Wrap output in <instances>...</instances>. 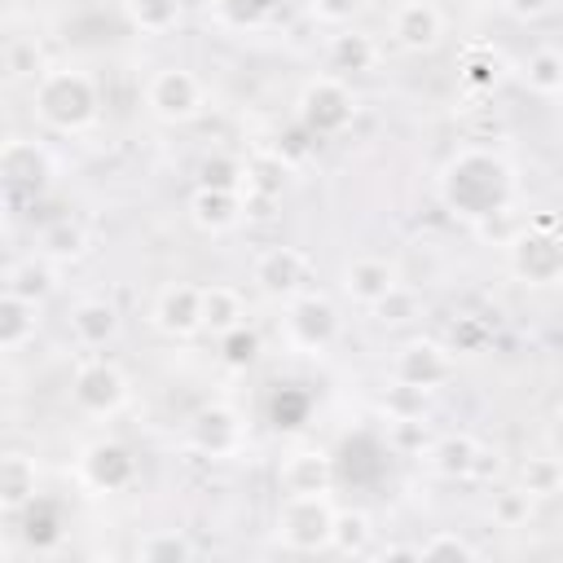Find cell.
<instances>
[{"label": "cell", "mask_w": 563, "mask_h": 563, "mask_svg": "<svg viewBox=\"0 0 563 563\" xmlns=\"http://www.w3.org/2000/svg\"><path fill=\"white\" fill-rule=\"evenodd\" d=\"M308 277H312V260H308V251H299V246H290V242H277V246H264L260 255H255V264H251V286H255V295L260 299H268V303H290L295 295H303L308 290Z\"/></svg>", "instance_id": "obj_12"}, {"label": "cell", "mask_w": 563, "mask_h": 563, "mask_svg": "<svg viewBox=\"0 0 563 563\" xmlns=\"http://www.w3.org/2000/svg\"><path fill=\"white\" fill-rule=\"evenodd\" d=\"M40 497V466L31 453L9 449L0 457V510L4 515H22L31 501Z\"/></svg>", "instance_id": "obj_22"}, {"label": "cell", "mask_w": 563, "mask_h": 563, "mask_svg": "<svg viewBox=\"0 0 563 563\" xmlns=\"http://www.w3.org/2000/svg\"><path fill=\"white\" fill-rule=\"evenodd\" d=\"M40 308H44V303L22 299V295H13V290L0 295V352H4V356H13V352H22L26 343H35Z\"/></svg>", "instance_id": "obj_26"}, {"label": "cell", "mask_w": 563, "mask_h": 563, "mask_svg": "<svg viewBox=\"0 0 563 563\" xmlns=\"http://www.w3.org/2000/svg\"><path fill=\"white\" fill-rule=\"evenodd\" d=\"M537 510V497L515 479V484H497L493 497H488V515L497 528H523Z\"/></svg>", "instance_id": "obj_34"}, {"label": "cell", "mask_w": 563, "mask_h": 563, "mask_svg": "<svg viewBox=\"0 0 563 563\" xmlns=\"http://www.w3.org/2000/svg\"><path fill=\"white\" fill-rule=\"evenodd\" d=\"M396 286H400V268L387 255H356V260L343 264V295L352 303H361L365 312L378 299H387Z\"/></svg>", "instance_id": "obj_19"}, {"label": "cell", "mask_w": 563, "mask_h": 563, "mask_svg": "<svg viewBox=\"0 0 563 563\" xmlns=\"http://www.w3.org/2000/svg\"><path fill=\"white\" fill-rule=\"evenodd\" d=\"M31 114L53 136H84L101 123V84L75 62H48L31 84Z\"/></svg>", "instance_id": "obj_2"}, {"label": "cell", "mask_w": 563, "mask_h": 563, "mask_svg": "<svg viewBox=\"0 0 563 563\" xmlns=\"http://www.w3.org/2000/svg\"><path fill=\"white\" fill-rule=\"evenodd\" d=\"M44 70H48V62H44V48L35 35H13L4 44V75L13 84H35Z\"/></svg>", "instance_id": "obj_35"}, {"label": "cell", "mask_w": 563, "mask_h": 563, "mask_svg": "<svg viewBox=\"0 0 563 563\" xmlns=\"http://www.w3.org/2000/svg\"><path fill=\"white\" fill-rule=\"evenodd\" d=\"M75 475H79V484H84L88 493L110 497V493H128V488L136 484L141 466H136V453H132L123 440L101 435V440H88V444L79 449Z\"/></svg>", "instance_id": "obj_13"}, {"label": "cell", "mask_w": 563, "mask_h": 563, "mask_svg": "<svg viewBox=\"0 0 563 563\" xmlns=\"http://www.w3.org/2000/svg\"><path fill=\"white\" fill-rule=\"evenodd\" d=\"M180 440H185L189 453H198V457H207V462H233V457H242L251 431H246V418H242L238 405H229V400H207V405H198V409L185 418Z\"/></svg>", "instance_id": "obj_7"}, {"label": "cell", "mask_w": 563, "mask_h": 563, "mask_svg": "<svg viewBox=\"0 0 563 563\" xmlns=\"http://www.w3.org/2000/svg\"><path fill=\"white\" fill-rule=\"evenodd\" d=\"M216 9H220V18H224L229 26L255 31V26H264V22L277 13V0H216Z\"/></svg>", "instance_id": "obj_41"}, {"label": "cell", "mask_w": 563, "mask_h": 563, "mask_svg": "<svg viewBox=\"0 0 563 563\" xmlns=\"http://www.w3.org/2000/svg\"><path fill=\"white\" fill-rule=\"evenodd\" d=\"M277 334L286 343V352L295 356H330L339 334H343V312L325 290H303L290 303H282L277 317Z\"/></svg>", "instance_id": "obj_3"}, {"label": "cell", "mask_w": 563, "mask_h": 563, "mask_svg": "<svg viewBox=\"0 0 563 563\" xmlns=\"http://www.w3.org/2000/svg\"><path fill=\"white\" fill-rule=\"evenodd\" d=\"M506 57H501V48H493L488 40H471V44H462V53H457V79H462V88H471V92H493L501 79H506Z\"/></svg>", "instance_id": "obj_23"}, {"label": "cell", "mask_w": 563, "mask_h": 563, "mask_svg": "<svg viewBox=\"0 0 563 563\" xmlns=\"http://www.w3.org/2000/svg\"><path fill=\"white\" fill-rule=\"evenodd\" d=\"M119 13L136 35L158 40L185 22V0H119Z\"/></svg>", "instance_id": "obj_28"}, {"label": "cell", "mask_w": 563, "mask_h": 563, "mask_svg": "<svg viewBox=\"0 0 563 563\" xmlns=\"http://www.w3.org/2000/svg\"><path fill=\"white\" fill-rule=\"evenodd\" d=\"M431 440H435V435H431V427H427L422 409H413V413H387V444H391L396 453L422 457Z\"/></svg>", "instance_id": "obj_36"}, {"label": "cell", "mask_w": 563, "mask_h": 563, "mask_svg": "<svg viewBox=\"0 0 563 563\" xmlns=\"http://www.w3.org/2000/svg\"><path fill=\"white\" fill-rule=\"evenodd\" d=\"M132 400V383L128 374L110 361V356H84L70 374V405L84 418H114L123 413Z\"/></svg>", "instance_id": "obj_11"}, {"label": "cell", "mask_w": 563, "mask_h": 563, "mask_svg": "<svg viewBox=\"0 0 563 563\" xmlns=\"http://www.w3.org/2000/svg\"><path fill=\"white\" fill-rule=\"evenodd\" d=\"M378 559H422V550H418V541H396V545H383V550H374Z\"/></svg>", "instance_id": "obj_46"}, {"label": "cell", "mask_w": 563, "mask_h": 563, "mask_svg": "<svg viewBox=\"0 0 563 563\" xmlns=\"http://www.w3.org/2000/svg\"><path fill=\"white\" fill-rule=\"evenodd\" d=\"M53 176H57V158L40 136H9L0 145V180L13 202L44 198L53 189Z\"/></svg>", "instance_id": "obj_10"}, {"label": "cell", "mask_w": 563, "mask_h": 563, "mask_svg": "<svg viewBox=\"0 0 563 563\" xmlns=\"http://www.w3.org/2000/svg\"><path fill=\"white\" fill-rule=\"evenodd\" d=\"M282 493H334V457L321 444H299L277 466Z\"/></svg>", "instance_id": "obj_18"}, {"label": "cell", "mask_w": 563, "mask_h": 563, "mask_svg": "<svg viewBox=\"0 0 563 563\" xmlns=\"http://www.w3.org/2000/svg\"><path fill=\"white\" fill-rule=\"evenodd\" d=\"M35 251L44 260H53L57 268H70V264H79L88 255V229L79 220H70V216H57L35 233Z\"/></svg>", "instance_id": "obj_25"}, {"label": "cell", "mask_w": 563, "mask_h": 563, "mask_svg": "<svg viewBox=\"0 0 563 563\" xmlns=\"http://www.w3.org/2000/svg\"><path fill=\"white\" fill-rule=\"evenodd\" d=\"M497 9L506 13V18H515V22H541V18H550L554 9H559V0H497Z\"/></svg>", "instance_id": "obj_44"}, {"label": "cell", "mask_w": 563, "mask_h": 563, "mask_svg": "<svg viewBox=\"0 0 563 563\" xmlns=\"http://www.w3.org/2000/svg\"><path fill=\"white\" fill-rule=\"evenodd\" d=\"M145 110L167 128H185L207 114V84L189 66H158L145 79Z\"/></svg>", "instance_id": "obj_9"}, {"label": "cell", "mask_w": 563, "mask_h": 563, "mask_svg": "<svg viewBox=\"0 0 563 563\" xmlns=\"http://www.w3.org/2000/svg\"><path fill=\"white\" fill-rule=\"evenodd\" d=\"M150 321L172 343H189V339L207 334L202 330V286L198 282H167L150 303Z\"/></svg>", "instance_id": "obj_14"}, {"label": "cell", "mask_w": 563, "mask_h": 563, "mask_svg": "<svg viewBox=\"0 0 563 563\" xmlns=\"http://www.w3.org/2000/svg\"><path fill=\"white\" fill-rule=\"evenodd\" d=\"M418 308H422V299H418V290H409L405 282L387 295V299H378L374 308H369V317L378 321V325H409L413 317H418Z\"/></svg>", "instance_id": "obj_40"}, {"label": "cell", "mask_w": 563, "mask_h": 563, "mask_svg": "<svg viewBox=\"0 0 563 563\" xmlns=\"http://www.w3.org/2000/svg\"><path fill=\"white\" fill-rule=\"evenodd\" d=\"M378 62H383V44L365 26H339V31H330V40H325V70L352 79V75H374Z\"/></svg>", "instance_id": "obj_17"}, {"label": "cell", "mask_w": 563, "mask_h": 563, "mask_svg": "<svg viewBox=\"0 0 563 563\" xmlns=\"http://www.w3.org/2000/svg\"><path fill=\"white\" fill-rule=\"evenodd\" d=\"M198 185H211V189H238L246 194V158L242 154H229V150H216L198 163Z\"/></svg>", "instance_id": "obj_37"}, {"label": "cell", "mask_w": 563, "mask_h": 563, "mask_svg": "<svg viewBox=\"0 0 563 563\" xmlns=\"http://www.w3.org/2000/svg\"><path fill=\"white\" fill-rule=\"evenodd\" d=\"M457 378V352L453 343L444 339H431V334H413L405 339L396 352H391V383L409 387V391H440Z\"/></svg>", "instance_id": "obj_8"}, {"label": "cell", "mask_w": 563, "mask_h": 563, "mask_svg": "<svg viewBox=\"0 0 563 563\" xmlns=\"http://www.w3.org/2000/svg\"><path fill=\"white\" fill-rule=\"evenodd\" d=\"M356 114H361V97L334 70H321V75L303 79V88L295 92V123L303 132H312L317 141L343 136L356 123Z\"/></svg>", "instance_id": "obj_5"}, {"label": "cell", "mask_w": 563, "mask_h": 563, "mask_svg": "<svg viewBox=\"0 0 563 563\" xmlns=\"http://www.w3.org/2000/svg\"><path fill=\"white\" fill-rule=\"evenodd\" d=\"M22 537H26V545H35L40 554H48L57 541H62V523H57V510L48 506V501H31L26 510H22Z\"/></svg>", "instance_id": "obj_38"}, {"label": "cell", "mask_w": 563, "mask_h": 563, "mask_svg": "<svg viewBox=\"0 0 563 563\" xmlns=\"http://www.w3.org/2000/svg\"><path fill=\"white\" fill-rule=\"evenodd\" d=\"M519 79H523V88H528L532 97H541V101L563 97V48H554V44L532 48V53L519 62Z\"/></svg>", "instance_id": "obj_31"}, {"label": "cell", "mask_w": 563, "mask_h": 563, "mask_svg": "<svg viewBox=\"0 0 563 563\" xmlns=\"http://www.w3.org/2000/svg\"><path fill=\"white\" fill-rule=\"evenodd\" d=\"M387 40L400 48V53H435L440 40H444V13L435 0H400L387 18Z\"/></svg>", "instance_id": "obj_15"}, {"label": "cell", "mask_w": 563, "mask_h": 563, "mask_svg": "<svg viewBox=\"0 0 563 563\" xmlns=\"http://www.w3.org/2000/svg\"><path fill=\"white\" fill-rule=\"evenodd\" d=\"M418 550H422V559H462V563H471V559H479L484 550L471 541V537H462L457 528H435L431 537H422L418 541Z\"/></svg>", "instance_id": "obj_39"}, {"label": "cell", "mask_w": 563, "mask_h": 563, "mask_svg": "<svg viewBox=\"0 0 563 563\" xmlns=\"http://www.w3.org/2000/svg\"><path fill=\"white\" fill-rule=\"evenodd\" d=\"M132 559L136 563H189L198 559V541L185 528H150L136 537Z\"/></svg>", "instance_id": "obj_30"}, {"label": "cell", "mask_w": 563, "mask_h": 563, "mask_svg": "<svg viewBox=\"0 0 563 563\" xmlns=\"http://www.w3.org/2000/svg\"><path fill=\"white\" fill-rule=\"evenodd\" d=\"M303 9L312 22L339 31V26H356V18L369 9V0H303Z\"/></svg>", "instance_id": "obj_42"}, {"label": "cell", "mask_w": 563, "mask_h": 563, "mask_svg": "<svg viewBox=\"0 0 563 563\" xmlns=\"http://www.w3.org/2000/svg\"><path fill=\"white\" fill-rule=\"evenodd\" d=\"M501 246H506V268L519 286H532V290L563 286V233L550 216L528 220Z\"/></svg>", "instance_id": "obj_4"}, {"label": "cell", "mask_w": 563, "mask_h": 563, "mask_svg": "<svg viewBox=\"0 0 563 563\" xmlns=\"http://www.w3.org/2000/svg\"><path fill=\"white\" fill-rule=\"evenodd\" d=\"M493 475H501V457L493 449H484L479 453V466H475V479H493Z\"/></svg>", "instance_id": "obj_47"}, {"label": "cell", "mask_w": 563, "mask_h": 563, "mask_svg": "<svg viewBox=\"0 0 563 563\" xmlns=\"http://www.w3.org/2000/svg\"><path fill=\"white\" fill-rule=\"evenodd\" d=\"M330 550H334V554H347V559L374 554V519H369V510H361V506H339Z\"/></svg>", "instance_id": "obj_32"}, {"label": "cell", "mask_w": 563, "mask_h": 563, "mask_svg": "<svg viewBox=\"0 0 563 563\" xmlns=\"http://www.w3.org/2000/svg\"><path fill=\"white\" fill-rule=\"evenodd\" d=\"M238 325H246V295L229 282H207L202 286V330L211 339H224Z\"/></svg>", "instance_id": "obj_24"}, {"label": "cell", "mask_w": 563, "mask_h": 563, "mask_svg": "<svg viewBox=\"0 0 563 563\" xmlns=\"http://www.w3.org/2000/svg\"><path fill=\"white\" fill-rule=\"evenodd\" d=\"M435 198L440 207L462 224H488L506 220L519 202V172L515 163L493 145H462L453 150L435 172Z\"/></svg>", "instance_id": "obj_1"}, {"label": "cell", "mask_w": 563, "mask_h": 563, "mask_svg": "<svg viewBox=\"0 0 563 563\" xmlns=\"http://www.w3.org/2000/svg\"><path fill=\"white\" fill-rule=\"evenodd\" d=\"M515 479L537 497V501H550L563 493V457L554 449H541V453H528L515 471Z\"/></svg>", "instance_id": "obj_33"}, {"label": "cell", "mask_w": 563, "mask_h": 563, "mask_svg": "<svg viewBox=\"0 0 563 563\" xmlns=\"http://www.w3.org/2000/svg\"><path fill=\"white\" fill-rule=\"evenodd\" d=\"M479 453H484V444H479L471 431H444V435H435V440L427 444L422 462H427V471H431L435 479L457 484V479H475Z\"/></svg>", "instance_id": "obj_21"}, {"label": "cell", "mask_w": 563, "mask_h": 563, "mask_svg": "<svg viewBox=\"0 0 563 563\" xmlns=\"http://www.w3.org/2000/svg\"><path fill=\"white\" fill-rule=\"evenodd\" d=\"M4 290L44 303V299L57 290V264L44 260L40 251H35V255H22V260H13V264L4 268Z\"/></svg>", "instance_id": "obj_29"}, {"label": "cell", "mask_w": 563, "mask_h": 563, "mask_svg": "<svg viewBox=\"0 0 563 563\" xmlns=\"http://www.w3.org/2000/svg\"><path fill=\"white\" fill-rule=\"evenodd\" d=\"M290 176H295V167L273 145H260V150L246 154V194L251 198H264V202L282 198L286 185H290Z\"/></svg>", "instance_id": "obj_27"}, {"label": "cell", "mask_w": 563, "mask_h": 563, "mask_svg": "<svg viewBox=\"0 0 563 563\" xmlns=\"http://www.w3.org/2000/svg\"><path fill=\"white\" fill-rule=\"evenodd\" d=\"M123 334V312L119 303L101 299V295H88L70 308V339L84 347V352H101L110 343H119Z\"/></svg>", "instance_id": "obj_20"}, {"label": "cell", "mask_w": 563, "mask_h": 563, "mask_svg": "<svg viewBox=\"0 0 563 563\" xmlns=\"http://www.w3.org/2000/svg\"><path fill=\"white\" fill-rule=\"evenodd\" d=\"M220 356H224V365H233V369L255 365V361H260V334H255L251 325L229 330V334L220 339Z\"/></svg>", "instance_id": "obj_43"}, {"label": "cell", "mask_w": 563, "mask_h": 563, "mask_svg": "<svg viewBox=\"0 0 563 563\" xmlns=\"http://www.w3.org/2000/svg\"><path fill=\"white\" fill-rule=\"evenodd\" d=\"M334 497L330 493H282L273 515V537L290 554H325L334 537Z\"/></svg>", "instance_id": "obj_6"}, {"label": "cell", "mask_w": 563, "mask_h": 563, "mask_svg": "<svg viewBox=\"0 0 563 563\" xmlns=\"http://www.w3.org/2000/svg\"><path fill=\"white\" fill-rule=\"evenodd\" d=\"M545 444L563 457V400L554 405V413H550V427H545Z\"/></svg>", "instance_id": "obj_45"}, {"label": "cell", "mask_w": 563, "mask_h": 563, "mask_svg": "<svg viewBox=\"0 0 563 563\" xmlns=\"http://www.w3.org/2000/svg\"><path fill=\"white\" fill-rule=\"evenodd\" d=\"M246 207H251V194H238V189H211V185H194L185 211H189V224L207 238H224L233 233L242 220H246Z\"/></svg>", "instance_id": "obj_16"}]
</instances>
